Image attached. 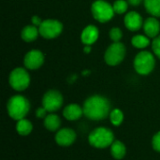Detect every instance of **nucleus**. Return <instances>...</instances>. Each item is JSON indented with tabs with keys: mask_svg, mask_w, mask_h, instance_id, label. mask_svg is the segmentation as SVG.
Here are the masks:
<instances>
[{
	"mask_svg": "<svg viewBox=\"0 0 160 160\" xmlns=\"http://www.w3.org/2000/svg\"><path fill=\"white\" fill-rule=\"evenodd\" d=\"M83 115L92 121H101L109 117L111 103L109 99L100 95H94L85 99L83 105Z\"/></svg>",
	"mask_w": 160,
	"mask_h": 160,
	"instance_id": "f257e3e1",
	"label": "nucleus"
},
{
	"mask_svg": "<svg viewBox=\"0 0 160 160\" xmlns=\"http://www.w3.org/2000/svg\"><path fill=\"white\" fill-rule=\"evenodd\" d=\"M30 111L29 100L21 95H15L11 97L7 103V112L8 116L15 120H21L25 118Z\"/></svg>",
	"mask_w": 160,
	"mask_h": 160,
	"instance_id": "f03ea898",
	"label": "nucleus"
},
{
	"mask_svg": "<svg viewBox=\"0 0 160 160\" xmlns=\"http://www.w3.org/2000/svg\"><path fill=\"white\" fill-rule=\"evenodd\" d=\"M114 134L109 128L98 127L93 129L88 135L89 144L96 149L110 148L114 142Z\"/></svg>",
	"mask_w": 160,
	"mask_h": 160,
	"instance_id": "7ed1b4c3",
	"label": "nucleus"
},
{
	"mask_svg": "<svg viewBox=\"0 0 160 160\" xmlns=\"http://www.w3.org/2000/svg\"><path fill=\"white\" fill-rule=\"evenodd\" d=\"M156 61L154 55L149 52H139L134 60L135 70L141 75H148L151 73L155 68Z\"/></svg>",
	"mask_w": 160,
	"mask_h": 160,
	"instance_id": "20e7f679",
	"label": "nucleus"
},
{
	"mask_svg": "<svg viewBox=\"0 0 160 160\" xmlns=\"http://www.w3.org/2000/svg\"><path fill=\"white\" fill-rule=\"evenodd\" d=\"M91 11L94 18L100 22H106L110 21L114 15L113 7L104 0L95 1L92 4Z\"/></svg>",
	"mask_w": 160,
	"mask_h": 160,
	"instance_id": "39448f33",
	"label": "nucleus"
},
{
	"mask_svg": "<svg viewBox=\"0 0 160 160\" xmlns=\"http://www.w3.org/2000/svg\"><path fill=\"white\" fill-rule=\"evenodd\" d=\"M8 82H9L10 86L14 90L21 92V91L25 90L29 86L30 76L24 68H17L13 69L11 73L9 74Z\"/></svg>",
	"mask_w": 160,
	"mask_h": 160,
	"instance_id": "423d86ee",
	"label": "nucleus"
},
{
	"mask_svg": "<svg viewBox=\"0 0 160 160\" xmlns=\"http://www.w3.org/2000/svg\"><path fill=\"white\" fill-rule=\"evenodd\" d=\"M126 55V47L121 42H114L107 49L104 59L110 66H116L120 64Z\"/></svg>",
	"mask_w": 160,
	"mask_h": 160,
	"instance_id": "0eeeda50",
	"label": "nucleus"
},
{
	"mask_svg": "<svg viewBox=\"0 0 160 160\" xmlns=\"http://www.w3.org/2000/svg\"><path fill=\"white\" fill-rule=\"evenodd\" d=\"M63 102V96L57 90H49L42 97V106L48 112H55L60 110Z\"/></svg>",
	"mask_w": 160,
	"mask_h": 160,
	"instance_id": "6e6552de",
	"label": "nucleus"
},
{
	"mask_svg": "<svg viewBox=\"0 0 160 160\" xmlns=\"http://www.w3.org/2000/svg\"><path fill=\"white\" fill-rule=\"evenodd\" d=\"M63 30L62 23L57 20H45L41 22V24L38 26L39 34L44 38H54L58 37Z\"/></svg>",
	"mask_w": 160,
	"mask_h": 160,
	"instance_id": "1a4fd4ad",
	"label": "nucleus"
},
{
	"mask_svg": "<svg viewBox=\"0 0 160 160\" xmlns=\"http://www.w3.org/2000/svg\"><path fill=\"white\" fill-rule=\"evenodd\" d=\"M77 139V134L74 129L70 128H63L55 132L54 141L57 145L61 147L71 146Z\"/></svg>",
	"mask_w": 160,
	"mask_h": 160,
	"instance_id": "9d476101",
	"label": "nucleus"
},
{
	"mask_svg": "<svg viewBox=\"0 0 160 160\" xmlns=\"http://www.w3.org/2000/svg\"><path fill=\"white\" fill-rule=\"evenodd\" d=\"M24 66L28 69H37L40 68L44 62V55L38 50H32L24 56Z\"/></svg>",
	"mask_w": 160,
	"mask_h": 160,
	"instance_id": "9b49d317",
	"label": "nucleus"
},
{
	"mask_svg": "<svg viewBox=\"0 0 160 160\" xmlns=\"http://www.w3.org/2000/svg\"><path fill=\"white\" fill-rule=\"evenodd\" d=\"M83 115V109L79 104L70 103L63 110V116L68 121H77Z\"/></svg>",
	"mask_w": 160,
	"mask_h": 160,
	"instance_id": "f8f14e48",
	"label": "nucleus"
},
{
	"mask_svg": "<svg viewBox=\"0 0 160 160\" xmlns=\"http://www.w3.org/2000/svg\"><path fill=\"white\" fill-rule=\"evenodd\" d=\"M125 25L130 31H138L142 26V18L136 11H130L125 16Z\"/></svg>",
	"mask_w": 160,
	"mask_h": 160,
	"instance_id": "ddd939ff",
	"label": "nucleus"
},
{
	"mask_svg": "<svg viewBox=\"0 0 160 160\" xmlns=\"http://www.w3.org/2000/svg\"><path fill=\"white\" fill-rule=\"evenodd\" d=\"M43 125L45 128L50 132H56L60 129L62 121L59 115L54 112H49L43 119Z\"/></svg>",
	"mask_w": 160,
	"mask_h": 160,
	"instance_id": "4468645a",
	"label": "nucleus"
},
{
	"mask_svg": "<svg viewBox=\"0 0 160 160\" xmlns=\"http://www.w3.org/2000/svg\"><path fill=\"white\" fill-rule=\"evenodd\" d=\"M98 38V29L95 25L86 26L81 35V39L85 45H92L97 41Z\"/></svg>",
	"mask_w": 160,
	"mask_h": 160,
	"instance_id": "2eb2a0df",
	"label": "nucleus"
},
{
	"mask_svg": "<svg viewBox=\"0 0 160 160\" xmlns=\"http://www.w3.org/2000/svg\"><path fill=\"white\" fill-rule=\"evenodd\" d=\"M143 30H144L145 34L147 35V37L155 38L156 37H158V35L159 33V22L154 17L148 18L143 22Z\"/></svg>",
	"mask_w": 160,
	"mask_h": 160,
	"instance_id": "dca6fc26",
	"label": "nucleus"
},
{
	"mask_svg": "<svg viewBox=\"0 0 160 160\" xmlns=\"http://www.w3.org/2000/svg\"><path fill=\"white\" fill-rule=\"evenodd\" d=\"M111 156L116 160H122L127 155V147L121 141H114L110 146Z\"/></svg>",
	"mask_w": 160,
	"mask_h": 160,
	"instance_id": "f3484780",
	"label": "nucleus"
},
{
	"mask_svg": "<svg viewBox=\"0 0 160 160\" xmlns=\"http://www.w3.org/2000/svg\"><path fill=\"white\" fill-rule=\"evenodd\" d=\"M15 129H16V132L20 136L25 137V136H28L29 134H31V132L33 131V124L30 120H28L26 118H22V119L17 121Z\"/></svg>",
	"mask_w": 160,
	"mask_h": 160,
	"instance_id": "a211bd4d",
	"label": "nucleus"
},
{
	"mask_svg": "<svg viewBox=\"0 0 160 160\" xmlns=\"http://www.w3.org/2000/svg\"><path fill=\"white\" fill-rule=\"evenodd\" d=\"M38 33H39V31L36 27V25H27L22 30L21 37L24 41L31 42L38 38Z\"/></svg>",
	"mask_w": 160,
	"mask_h": 160,
	"instance_id": "6ab92c4d",
	"label": "nucleus"
},
{
	"mask_svg": "<svg viewBox=\"0 0 160 160\" xmlns=\"http://www.w3.org/2000/svg\"><path fill=\"white\" fill-rule=\"evenodd\" d=\"M146 10L155 17H160V0H144Z\"/></svg>",
	"mask_w": 160,
	"mask_h": 160,
	"instance_id": "aec40b11",
	"label": "nucleus"
},
{
	"mask_svg": "<svg viewBox=\"0 0 160 160\" xmlns=\"http://www.w3.org/2000/svg\"><path fill=\"white\" fill-rule=\"evenodd\" d=\"M109 118H110V122L113 127H119L124 122V113L120 109L116 108L111 111Z\"/></svg>",
	"mask_w": 160,
	"mask_h": 160,
	"instance_id": "412c9836",
	"label": "nucleus"
},
{
	"mask_svg": "<svg viewBox=\"0 0 160 160\" xmlns=\"http://www.w3.org/2000/svg\"><path fill=\"white\" fill-rule=\"evenodd\" d=\"M132 45L138 49H143V48H146L149 43H150V40L147 37L145 36H142V35H137L135 37L132 38Z\"/></svg>",
	"mask_w": 160,
	"mask_h": 160,
	"instance_id": "4be33fe9",
	"label": "nucleus"
},
{
	"mask_svg": "<svg viewBox=\"0 0 160 160\" xmlns=\"http://www.w3.org/2000/svg\"><path fill=\"white\" fill-rule=\"evenodd\" d=\"M113 10L117 14H123L128 9V2L125 0H116L113 4Z\"/></svg>",
	"mask_w": 160,
	"mask_h": 160,
	"instance_id": "5701e85b",
	"label": "nucleus"
},
{
	"mask_svg": "<svg viewBox=\"0 0 160 160\" xmlns=\"http://www.w3.org/2000/svg\"><path fill=\"white\" fill-rule=\"evenodd\" d=\"M122 37H123V33H122V31H121L120 28L113 27V28L111 29V31H110V38H111V39L112 41L119 42L120 39L122 38Z\"/></svg>",
	"mask_w": 160,
	"mask_h": 160,
	"instance_id": "b1692460",
	"label": "nucleus"
},
{
	"mask_svg": "<svg viewBox=\"0 0 160 160\" xmlns=\"http://www.w3.org/2000/svg\"><path fill=\"white\" fill-rule=\"evenodd\" d=\"M152 147L156 152L160 153V131L157 132L152 138Z\"/></svg>",
	"mask_w": 160,
	"mask_h": 160,
	"instance_id": "393cba45",
	"label": "nucleus"
},
{
	"mask_svg": "<svg viewBox=\"0 0 160 160\" xmlns=\"http://www.w3.org/2000/svg\"><path fill=\"white\" fill-rule=\"evenodd\" d=\"M152 48L155 52V54L160 58V36H158L154 38L152 43Z\"/></svg>",
	"mask_w": 160,
	"mask_h": 160,
	"instance_id": "a878e982",
	"label": "nucleus"
},
{
	"mask_svg": "<svg viewBox=\"0 0 160 160\" xmlns=\"http://www.w3.org/2000/svg\"><path fill=\"white\" fill-rule=\"evenodd\" d=\"M48 113H49V112H47V110H46L43 106L38 108V109L36 110V112H35L36 117L38 118V119H44V118L47 116Z\"/></svg>",
	"mask_w": 160,
	"mask_h": 160,
	"instance_id": "bb28decb",
	"label": "nucleus"
},
{
	"mask_svg": "<svg viewBox=\"0 0 160 160\" xmlns=\"http://www.w3.org/2000/svg\"><path fill=\"white\" fill-rule=\"evenodd\" d=\"M31 21H32V22H33V24L34 25H38V26H39L40 24H41V20H40V18H38V16H33L32 17V19H31Z\"/></svg>",
	"mask_w": 160,
	"mask_h": 160,
	"instance_id": "cd10ccee",
	"label": "nucleus"
},
{
	"mask_svg": "<svg viewBox=\"0 0 160 160\" xmlns=\"http://www.w3.org/2000/svg\"><path fill=\"white\" fill-rule=\"evenodd\" d=\"M128 2L132 6H139L142 2V0H128Z\"/></svg>",
	"mask_w": 160,
	"mask_h": 160,
	"instance_id": "c85d7f7f",
	"label": "nucleus"
},
{
	"mask_svg": "<svg viewBox=\"0 0 160 160\" xmlns=\"http://www.w3.org/2000/svg\"><path fill=\"white\" fill-rule=\"evenodd\" d=\"M84 52H86V53H88V52H91V46L90 45H85V47H84Z\"/></svg>",
	"mask_w": 160,
	"mask_h": 160,
	"instance_id": "c756f323",
	"label": "nucleus"
}]
</instances>
